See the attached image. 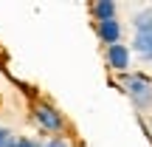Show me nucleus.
<instances>
[{
    "label": "nucleus",
    "instance_id": "1",
    "mask_svg": "<svg viewBox=\"0 0 152 147\" xmlns=\"http://www.w3.org/2000/svg\"><path fill=\"white\" fill-rule=\"evenodd\" d=\"M121 88L130 96V102L138 110H149L152 108V79L147 74H124L121 76Z\"/></svg>",
    "mask_w": 152,
    "mask_h": 147
},
{
    "label": "nucleus",
    "instance_id": "2",
    "mask_svg": "<svg viewBox=\"0 0 152 147\" xmlns=\"http://www.w3.org/2000/svg\"><path fill=\"white\" fill-rule=\"evenodd\" d=\"M31 113H34V122H37L45 133H54V136H62V133H65L68 122H65V116H62L51 102H37Z\"/></svg>",
    "mask_w": 152,
    "mask_h": 147
},
{
    "label": "nucleus",
    "instance_id": "3",
    "mask_svg": "<svg viewBox=\"0 0 152 147\" xmlns=\"http://www.w3.org/2000/svg\"><path fill=\"white\" fill-rule=\"evenodd\" d=\"M107 65H110V71H115V74H130V62H132V51H130V45H124V43H115V45H107Z\"/></svg>",
    "mask_w": 152,
    "mask_h": 147
},
{
    "label": "nucleus",
    "instance_id": "4",
    "mask_svg": "<svg viewBox=\"0 0 152 147\" xmlns=\"http://www.w3.org/2000/svg\"><path fill=\"white\" fill-rule=\"evenodd\" d=\"M130 51L138 57L141 62H152V26H144V28H135L132 34V45Z\"/></svg>",
    "mask_w": 152,
    "mask_h": 147
},
{
    "label": "nucleus",
    "instance_id": "5",
    "mask_svg": "<svg viewBox=\"0 0 152 147\" xmlns=\"http://www.w3.org/2000/svg\"><path fill=\"white\" fill-rule=\"evenodd\" d=\"M96 34H99V40H102L104 45H115V43H121V34H124V28H121L118 17H115V20L96 23Z\"/></svg>",
    "mask_w": 152,
    "mask_h": 147
},
{
    "label": "nucleus",
    "instance_id": "6",
    "mask_svg": "<svg viewBox=\"0 0 152 147\" xmlns=\"http://www.w3.org/2000/svg\"><path fill=\"white\" fill-rule=\"evenodd\" d=\"M115 11H118V6H115L113 0H96V3L90 6V14L96 17V23L115 20Z\"/></svg>",
    "mask_w": 152,
    "mask_h": 147
},
{
    "label": "nucleus",
    "instance_id": "7",
    "mask_svg": "<svg viewBox=\"0 0 152 147\" xmlns=\"http://www.w3.org/2000/svg\"><path fill=\"white\" fill-rule=\"evenodd\" d=\"M144 26H152V6H147V9L132 14V31L135 28H144Z\"/></svg>",
    "mask_w": 152,
    "mask_h": 147
},
{
    "label": "nucleus",
    "instance_id": "8",
    "mask_svg": "<svg viewBox=\"0 0 152 147\" xmlns=\"http://www.w3.org/2000/svg\"><path fill=\"white\" fill-rule=\"evenodd\" d=\"M0 147H17V133L9 127H0Z\"/></svg>",
    "mask_w": 152,
    "mask_h": 147
},
{
    "label": "nucleus",
    "instance_id": "9",
    "mask_svg": "<svg viewBox=\"0 0 152 147\" xmlns=\"http://www.w3.org/2000/svg\"><path fill=\"white\" fill-rule=\"evenodd\" d=\"M42 147H73V144H71V139H65V136H54V139H48Z\"/></svg>",
    "mask_w": 152,
    "mask_h": 147
},
{
    "label": "nucleus",
    "instance_id": "10",
    "mask_svg": "<svg viewBox=\"0 0 152 147\" xmlns=\"http://www.w3.org/2000/svg\"><path fill=\"white\" fill-rule=\"evenodd\" d=\"M17 147H42V144L31 136H17Z\"/></svg>",
    "mask_w": 152,
    "mask_h": 147
},
{
    "label": "nucleus",
    "instance_id": "11",
    "mask_svg": "<svg viewBox=\"0 0 152 147\" xmlns=\"http://www.w3.org/2000/svg\"><path fill=\"white\" fill-rule=\"evenodd\" d=\"M149 127H152V125H149Z\"/></svg>",
    "mask_w": 152,
    "mask_h": 147
}]
</instances>
